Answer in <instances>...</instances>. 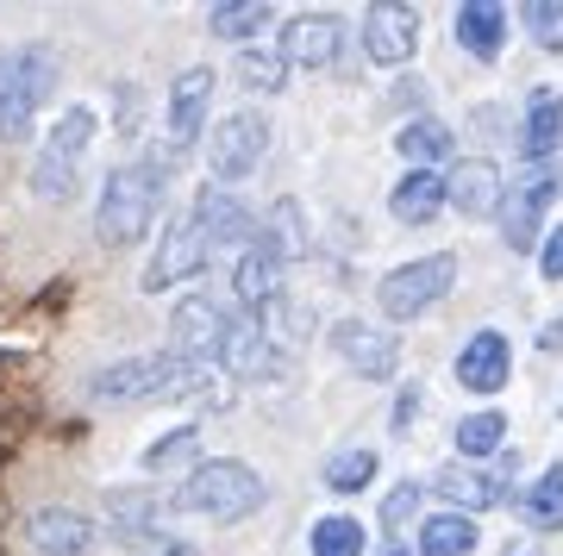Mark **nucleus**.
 <instances>
[{"mask_svg":"<svg viewBox=\"0 0 563 556\" xmlns=\"http://www.w3.org/2000/svg\"><path fill=\"white\" fill-rule=\"evenodd\" d=\"M213 363H220L225 376H239V381H269L282 369L276 344H269V332H263L257 319H232V332H225V344H220Z\"/></svg>","mask_w":563,"mask_h":556,"instance_id":"obj_15","label":"nucleus"},{"mask_svg":"<svg viewBox=\"0 0 563 556\" xmlns=\"http://www.w3.org/2000/svg\"><path fill=\"white\" fill-rule=\"evenodd\" d=\"M426 400H420V388H407L401 400H395V432H407V425H413V413H420Z\"/></svg>","mask_w":563,"mask_h":556,"instance_id":"obj_38","label":"nucleus"},{"mask_svg":"<svg viewBox=\"0 0 563 556\" xmlns=\"http://www.w3.org/2000/svg\"><path fill=\"white\" fill-rule=\"evenodd\" d=\"M263 151H269V120H263L257 107H239V113H225V120L213 125L207 176L213 181H244L263 163Z\"/></svg>","mask_w":563,"mask_h":556,"instance_id":"obj_7","label":"nucleus"},{"mask_svg":"<svg viewBox=\"0 0 563 556\" xmlns=\"http://www.w3.org/2000/svg\"><path fill=\"white\" fill-rule=\"evenodd\" d=\"M383 556H413V551H407V544H388V551Z\"/></svg>","mask_w":563,"mask_h":556,"instance_id":"obj_40","label":"nucleus"},{"mask_svg":"<svg viewBox=\"0 0 563 556\" xmlns=\"http://www.w3.org/2000/svg\"><path fill=\"white\" fill-rule=\"evenodd\" d=\"M451 281H457V257L439 251V257H420V263H401V269H388L376 300H383L388 319H420L432 313L444 294H451Z\"/></svg>","mask_w":563,"mask_h":556,"instance_id":"obj_6","label":"nucleus"},{"mask_svg":"<svg viewBox=\"0 0 563 556\" xmlns=\"http://www.w3.org/2000/svg\"><path fill=\"white\" fill-rule=\"evenodd\" d=\"M395 151H401V157L420 169V163L451 157V132H444L439 120H407V125H401V138H395Z\"/></svg>","mask_w":563,"mask_h":556,"instance_id":"obj_30","label":"nucleus"},{"mask_svg":"<svg viewBox=\"0 0 563 556\" xmlns=\"http://www.w3.org/2000/svg\"><path fill=\"white\" fill-rule=\"evenodd\" d=\"M332 344H339V357L351 363L363 381H388L395 363H401V344L388 338L383 325H363V319H344L339 332H332Z\"/></svg>","mask_w":563,"mask_h":556,"instance_id":"obj_14","label":"nucleus"},{"mask_svg":"<svg viewBox=\"0 0 563 556\" xmlns=\"http://www.w3.org/2000/svg\"><path fill=\"white\" fill-rule=\"evenodd\" d=\"M207 25H213V38H257L263 25H269V0H220L213 13H207Z\"/></svg>","mask_w":563,"mask_h":556,"instance_id":"obj_28","label":"nucleus"},{"mask_svg":"<svg viewBox=\"0 0 563 556\" xmlns=\"http://www.w3.org/2000/svg\"><path fill=\"white\" fill-rule=\"evenodd\" d=\"M25 537H32L38 556H95L101 525L88 513H76V507H38V513L25 519Z\"/></svg>","mask_w":563,"mask_h":556,"instance_id":"obj_12","label":"nucleus"},{"mask_svg":"<svg viewBox=\"0 0 563 556\" xmlns=\"http://www.w3.org/2000/svg\"><path fill=\"white\" fill-rule=\"evenodd\" d=\"M257 244L282 263V269H288V263H301V257H307L301 207H295V200H276V207H269V219H263V238H257Z\"/></svg>","mask_w":563,"mask_h":556,"instance_id":"obj_23","label":"nucleus"},{"mask_svg":"<svg viewBox=\"0 0 563 556\" xmlns=\"http://www.w3.org/2000/svg\"><path fill=\"white\" fill-rule=\"evenodd\" d=\"M201 463L207 457H201V432H195V425H181V432H169L163 444L144 451V469H151V476H169V469H188V476H195Z\"/></svg>","mask_w":563,"mask_h":556,"instance_id":"obj_27","label":"nucleus"},{"mask_svg":"<svg viewBox=\"0 0 563 556\" xmlns=\"http://www.w3.org/2000/svg\"><path fill=\"white\" fill-rule=\"evenodd\" d=\"M207 100H213V69H181L169 88V144L188 151L207 125Z\"/></svg>","mask_w":563,"mask_h":556,"instance_id":"obj_18","label":"nucleus"},{"mask_svg":"<svg viewBox=\"0 0 563 556\" xmlns=\"http://www.w3.org/2000/svg\"><path fill=\"white\" fill-rule=\"evenodd\" d=\"M263 507V476L239 457H213L176 488V513L188 519H213V525H239Z\"/></svg>","mask_w":563,"mask_h":556,"instance_id":"obj_2","label":"nucleus"},{"mask_svg":"<svg viewBox=\"0 0 563 556\" xmlns=\"http://www.w3.org/2000/svg\"><path fill=\"white\" fill-rule=\"evenodd\" d=\"M413 44H420V13L401 7V0H376L369 13H363V57L395 69V63L413 57Z\"/></svg>","mask_w":563,"mask_h":556,"instance_id":"obj_10","label":"nucleus"},{"mask_svg":"<svg viewBox=\"0 0 563 556\" xmlns=\"http://www.w3.org/2000/svg\"><path fill=\"white\" fill-rule=\"evenodd\" d=\"M501 437H507V419L501 413L457 419V451H463V457H495V451H501Z\"/></svg>","mask_w":563,"mask_h":556,"instance_id":"obj_33","label":"nucleus"},{"mask_svg":"<svg viewBox=\"0 0 563 556\" xmlns=\"http://www.w3.org/2000/svg\"><path fill=\"white\" fill-rule=\"evenodd\" d=\"M563 181L544 176V169H532L526 181H514L501 200V232H507V251H532L539 244V225H544V207L558 200Z\"/></svg>","mask_w":563,"mask_h":556,"instance_id":"obj_11","label":"nucleus"},{"mask_svg":"<svg viewBox=\"0 0 563 556\" xmlns=\"http://www.w3.org/2000/svg\"><path fill=\"white\" fill-rule=\"evenodd\" d=\"M369 481H376V451H339V457L325 463V488H332V494H363V488H369Z\"/></svg>","mask_w":563,"mask_h":556,"instance_id":"obj_31","label":"nucleus"},{"mask_svg":"<svg viewBox=\"0 0 563 556\" xmlns=\"http://www.w3.org/2000/svg\"><path fill=\"white\" fill-rule=\"evenodd\" d=\"M339 44H344L339 13H295V20L282 25L276 51L288 57V69H325V63L339 57Z\"/></svg>","mask_w":563,"mask_h":556,"instance_id":"obj_13","label":"nucleus"},{"mask_svg":"<svg viewBox=\"0 0 563 556\" xmlns=\"http://www.w3.org/2000/svg\"><path fill=\"white\" fill-rule=\"evenodd\" d=\"M232 288H239V300L251 313H276L282 307V263L263 244H244L239 269H232Z\"/></svg>","mask_w":563,"mask_h":556,"instance_id":"obj_19","label":"nucleus"},{"mask_svg":"<svg viewBox=\"0 0 563 556\" xmlns=\"http://www.w3.org/2000/svg\"><path fill=\"white\" fill-rule=\"evenodd\" d=\"M457 381L470 388V394H495V388H507V338L501 332H476V338L463 344Z\"/></svg>","mask_w":563,"mask_h":556,"instance_id":"obj_20","label":"nucleus"},{"mask_svg":"<svg viewBox=\"0 0 563 556\" xmlns=\"http://www.w3.org/2000/svg\"><path fill=\"white\" fill-rule=\"evenodd\" d=\"M163 207V176L151 163H125V169H107V188H101V207H95V238L107 251L120 244H139L151 232V219Z\"/></svg>","mask_w":563,"mask_h":556,"instance_id":"obj_3","label":"nucleus"},{"mask_svg":"<svg viewBox=\"0 0 563 556\" xmlns=\"http://www.w3.org/2000/svg\"><path fill=\"white\" fill-rule=\"evenodd\" d=\"M439 494H451L457 507H470V513H483V507L501 500V488H495L488 476H476V469H463V463H444L439 469Z\"/></svg>","mask_w":563,"mask_h":556,"instance_id":"obj_29","label":"nucleus"},{"mask_svg":"<svg viewBox=\"0 0 563 556\" xmlns=\"http://www.w3.org/2000/svg\"><path fill=\"white\" fill-rule=\"evenodd\" d=\"M232 319L239 313H225L213 294H188V300H176V313H169V351L176 357H195V363H213L220 357V344H225V332H232Z\"/></svg>","mask_w":563,"mask_h":556,"instance_id":"obj_8","label":"nucleus"},{"mask_svg":"<svg viewBox=\"0 0 563 556\" xmlns=\"http://www.w3.org/2000/svg\"><path fill=\"white\" fill-rule=\"evenodd\" d=\"M520 519L532 532H563V463H551V469L520 494Z\"/></svg>","mask_w":563,"mask_h":556,"instance_id":"obj_25","label":"nucleus"},{"mask_svg":"<svg viewBox=\"0 0 563 556\" xmlns=\"http://www.w3.org/2000/svg\"><path fill=\"white\" fill-rule=\"evenodd\" d=\"M420 494H426V488H413V481H401V488H395V494L383 500V532H388V544H401L407 519L420 513Z\"/></svg>","mask_w":563,"mask_h":556,"instance_id":"obj_36","label":"nucleus"},{"mask_svg":"<svg viewBox=\"0 0 563 556\" xmlns=\"http://www.w3.org/2000/svg\"><path fill=\"white\" fill-rule=\"evenodd\" d=\"M57 88V51L51 44H20L0 51V144H20L32 132V113Z\"/></svg>","mask_w":563,"mask_h":556,"instance_id":"obj_4","label":"nucleus"},{"mask_svg":"<svg viewBox=\"0 0 563 556\" xmlns=\"http://www.w3.org/2000/svg\"><path fill=\"white\" fill-rule=\"evenodd\" d=\"M313 556H363V525L344 519V513L320 519V525H313Z\"/></svg>","mask_w":563,"mask_h":556,"instance_id":"obj_34","label":"nucleus"},{"mask_svg":"<svg viewBox=\"0 0 563 556\" xmlns=\"http://www.w3.org/2000/svg\"><path fill=\"white\" fill-rule=\"evenodd\" d=\"M501 556H539V544H532V537H514V544H507Z\"/></svg>","mask_w":563,"mask_h":556,"instance_id":"obj_39","label":"nucleus"},{"mask_svg":"<svg viewBox=\"0 0 563 556\" xmlns=\"http://www.w3.org/2000/svg\"><path fill=\"white\" fill-rule=\"evenodd\" d=\"M207 257H213V244L201 238V225H195V219H176V225L163 232L157 257L144 263V294H163V288H176V281L201 276Z\"/></svg>","mask_w":563,"mask_h":556,"instance_id":"obj_9","label":"nucleus"},{"mask_svg":"<svg viewBox=\"0 0 563 556\" xmlns=\"http://www.w3.org/2000/svg\"><path fill=\"white\" fill-rule=\"evenodd\" d=\"M195 225H201V238L213 244V251H225V244H257V219H251V207H244L232 188H201V200H195Z\"/></svg>","mask_w":563,"mask_h":556,"instance_id":"obj_16","label":"nucleus"},{"mask_svg":"<svg viewBox=\"0 0 563 556\" xmlns=\"http://www.w3.org/2000/svg\"><path fill=\"white\" fill-rule=\"evenodd\" d=\"M558 138H563V94L558 88H539V94L526 100V157L532 163L551 157Z\"/></svg>","mask_w":563,"mask_h":556,"instance_id":"obj_24","label":"nucleus"},{"mask_svg":"<svg viewBox=\"0 0 563 556\" xmlns=\"http://www.w3.org/2000/svg\"><path fill=\"white\" fill-rule=\"evenodd\" d=\"M88 394L107 400V407H151V400H195V407H232V394L220 388L213 363L176 357V351H157V357H120L88 376Z\"/></svg>","mask_w":563,"mask_h":556,"instance_id":"obj_1","label":"nucleus"},{"mask_svg":"<svg viewBox=\"0 0 563 556\" xmlns=\"http://www.w3.org/2000/svg\"><path fill=\"white\" fill-rule=\"evenodd\" d=\"M444 207H457L463 219H488L495 207H501V169L488 157H470L451 169V181H444Z\"/></svg>","mask_w":563,"mask_h":556,"instance_id":"obj_17","label":"nucleus"},{"mask_svg":"<svg viewBox=\"0 0 563 556\" xmlns=\"http://www.w3.org/2000/svg\"><path fill=\"white\" fill-rule=\"evenodd\" d=\"M501 38H507V7H495V0H463L457 7V44L463 51L495 63L501 57Z\"/></svg>","mask_w":563,"mask_h":556,"instance_id":"obj_21","label":"nucleus"},{"mask_svg":"<svg viewBox=\"0 0 563 556\" xmlns=\"http://www.w3.org/2000/svg\"><path fill=\"white\" fill-rule=\"evenodd\" d=\"M239 81H244V88L276 94L282 81H288V57H282V51H263V44H244V51H239Z\"/></svg>","mask_w":563,"mask_h":556,"instance_id":"obj_32","label":"nucleus"},{"mask_svg":"<svg viewBox=\"0 0 563 556\" xmlns=\"http://www.w3.org/2000/svg\"><path fill=\"white\" fill-rule=\"evenodd\" d=\"M520 20H526V32H532L539 51H563V0H526Z\"/></svg>","mask_w":563,"mask_h":556,"instance_id":"obj_35","label":"nucleus"},{"mask_svg":"<svg viewBox=\"0 0 563 556\" xmlns=\"http://www.w3.org/2000/svg\"><path fill=\"white\" fill-rule=\"evenodd\" d=\"M439 207H444V181L432 169H407L395 181V194H388V213L401 225H426V219H439Z\"/></svg>","mask_w":563,"mask_h":556,"instance_id":"obj_22","label":"nucleus"},{"mask_svg":"<svg viewBox=\"0 0 563 556\" xmlns=\"http://www.w3.org/2000/svg\"><path fill=\"white\" fill-rule=\"evenodd\" d=\"M88 144H95V107H63L57 125L44 132V151L32 163V194L38 200H69L81 181V157H88Z\"/></svg>","mask_w":563,"mask_h":556,"instance_id":"obj_5","label":"nucleus"},{"mask_svg":"<svg viewBox=\"0 0 563 556\" xmlns=\"http://www.w3.org/2000/svg\"><path fill=\"white\" fill-rule=\"evenodd\" d=\"M476 519L470 513H439V519H426V532H420V556H470L476 551Z\"/></svg>","mask_w":563,"mask_h":556,"instance_id":"obj_26","label":"nucleus"},{"mask_svg":"<svg viewBox=\"0 0 563 556\" xmlns=\"http://www.w3.org/2000/svg\"><path fill=\"white\" fill-rule=\"evenodd\" d=\"M539 269H544V281H563V225H551V232H544Z\"/></svg>","mask_w":563,"mask_h":556,"instance_id":"obj_37","label":"nucleus"}]
</instances>
